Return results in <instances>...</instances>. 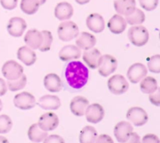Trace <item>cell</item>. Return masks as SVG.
<instances>
[{"mask_svg":"<svg viewBox=\"0 0 160 143\" xmlns=\"http://www.w3.org/2000/svg\"><path fill=\"white\" fill-rule=\"evenodd\" d=\"M0 3L5 9L12 10L17 6L18 0H0Z\"/></svg>","mask_w":160,"mask_h":143,"instance_id":"8d00e7d4","label":"cell"},{"mask_svg":"<svg viewBox=\"0 0 160 143\" xmlns=\"http://www.w3.org/2000/svg\"><path fill=\"white\" fill-rule=\"evenodd\" d=\"M44 141L46 143L49 142H64V139L61 138L60 136L56 135H52L50 136H47L46 138L44 140Z\"/></svg>","mask_w":160,"mask_h":143,"instance_id":"74e56055","label":"cell"},{"mask_svg":"<svg viewBox=\"0 0 160 143\" xmlns=\"http://www.w3.org/2000/svg\"><path fill=\"white\" fill-rule=\"evenodd\" d=\"M44 86L49 92L57 93L62 90V83L59 75L55 73H50L44 78Z\"/></svg>","mask_w":160,"mask_h":143,"instance_id":"7402d4cb","label":"cell"},{"mask_svg":"<svg viewBox=\"0 0 160 143\" xmlns=\"http://www.w3.org/2000/svg\"><path fill=\"white\" fill-rule=\"evenodd\" d=\"M55 17L59 20H66L71 18L73 14V8L70 3L62 2L56 5L54 11Z\"/></svg>","mask_w":160,"mask_h":143,"instance_id":"e0dca14e","label":"cell"},{"mask_svg":"<svg viewBox=\"0 0 160 143\" xmlns=\"http://www.w3.org/2000/svg\"><path fill=\"white\" fill-rule=\"evenodd\" d=\"M86 25L89 30L95 33H100L105 29V20L98 14H90L87 17Z\"/></svg>","mask_w":160,"mask_h":143,"instance_id":"d6986e66","label":"cell"},{"mask_svg":"<svg viewBox=\"0 0 160 143\" xmlns=\"http://www.w3.org/2000/svg\"><path fill=\"white\" fill-rule=\"evenodd\" d=\"M40 6L38 0H21L20 2V9L28 15L35 14Z\"/></svg>","mask_w":160,"mask_h":143,"instance_id":"f1b7e54d","label":"cell"},{"mask_svg":"<svg viewBox=\"0 0 160 143\" xmlns=\"http://www.w3.org/2000/svg\"><path fill=\"white\" fill-rule=\"evenodd\" d=\"M58 36L63 42H69L79 35L78 26L73 21L62 22L58 27Z\"/></svg>","mask_w":160,"mask_h":143,"instance_id":"3957f363","label":"cell"},{"mask_svg":"<svg viewBox=\"0 0 160 143\" xmlns=\"http://www.w3.org/2000/svg\"><path fill=\"white\" fill-rule=\"evenodd\" d=\"M38 1H39V3H40V5H43L45 4L46 0H38Z\"/></svg>","mask_w":160,"mask_h":143,"instance_id":"f6af8a7d","label":"cell"},{"mask_svg":"<svg viewBox=\"0 0 160 143\" xmlns=\"http://www.w3.org/2000/svg\"><path fill=\"white\" fill-rule=\"evenodd\" d=\"M12 119L7 115L0 116V134H6L12 129Z\"/></svg>","mask_w":160,"mask_h":143,"instance_id":"d6a6232c","label":"cell"},{"mask_svg":"<svg viewBox=\"0 0 160 143\" xmlns=\"http://www.w3.org/2000/svg\"><path fill=\"white\" fill-rule=\"evenodd\" d=\"M13 104L17 108L22 110H28L33 108L36 105L35 97L27 91L16 94L13 99Z\"/></svg>","mask_w":160,"mask_h":143,"instance_id":"52a82bcc","label":"cell"},{"mask_svg":"<svg viewBox=\"0 0 160 143\" xmlns=\"http://www.w3.org/2000/svg\"><path fill=\"white\" fill-rule=\"evenodd\" d=\"M42 31L36 29L29 30L24 36L25 43L33 50H38L42 43Z\"/></svg>","mask_w":160,"mask_h":143,"instance_id":"ffe728a7","label":"cell"},{"mask_svg":"<svg viewBox=\"0 0 160 143\" xmlns=\"http://www.w3.org/2000/svg\"><path fill=\"white\" fill-rule=\"evenodd\" d=\"M76 44L77 47L80 49L87 50L95 47L96 44V39L93 35L84 31L77 36Z\"/></svg>","mask_w":160,"mask_h":143,"instance_id":"d4e9b609","label":"cell"},{"mask_svg":"<svg viewBox=\"0 0 160 143\" xmlns=\"http://www.w3.org/2000/svg\"><path fill=\"white\" fill-rule=\"evenodd\" d=\"M139 141H140L139 135L137 133H135V132H131L128 142H139Z\"/></svg>","mask_w":160,"mask_h":143,"instance_id":"b9f144b4","label":"cell"},{"mask_svg":"<svg viewBox=\"0 0 160 143\" xmlns=\"http://www.w3.org/2000/svg\"><path fill=\"white\" fill-rule=\"evenodd\" d=\"M28 138L34 142H42L48 136V133L42 130L38 124H34L29 127L28 132Z\"/></svg>","mask_w":160,"mask_h":143,"instance_id":"484cf974","label":"cell"},{"mask_svg":"<svg viewBox=\"0 0 160 143\" xmlns=\"http://www.w3.org/2000/svg\"><path fill=\"white\" fill-rule=\"evenodd\" d=\"M128 36L130 42L136 47L145 46L149 39L148 30L142 25L131 27L128 30Z\"/></svg>","mask_w":160,"mask_h":143,"instance_id":"7a4b0ae2","label":"cell"},{"mask_svg":"<svg viewBox=\"0 0 160 143\" xmlns=\"http://www.w3.org/2000/svg\"><path fill=\"white\" fill-rule=\"evenodd\" d=\"M38 105L45 110H56L61 106L59 97L56 95H44L39 98Z\"/></svg>","mask_w":160,"mask_h":143,"instance_id":"cb8c5ba5","label":"cell"},{"mask_svg":"<svg viewBox=\"0 0 160 143\" xmlns=\"http://www.w3.org/2000/svg\"><path fill=\"white\" fill-rule=\"evenodd\" d=\"M140 88L144 94H152L158 88L157 81L152 76L145 77L141 80Z\"/></svg>","mask_w":160,"mask_h":143,"instance_id":"83f0119b","label":"cell"},{"mask_svg":"<svg viewBox=\"0 0 160 143\" xmlns=\"http://www.w3.org/2000/svg\"><path fill=\"white\" fill-rule=\"evenodd\" d=\"M2 109V101L0 100V111Z\"/></svg>","mask_w":160,"mask_h":143,"instance_id":"bcb514c9","label":"cell"},{"mask_svg":"<svg viewBox=\"0 0 160 143\" xmlns=\"http://www.w3.org/2000/svg\"><path fill=\"white\" fill-rule=\"evenodd\" d=\"M27 84V76L23 74L18 79L13 80H8L7 87L11 91H17L25 87Z\"/></svg>","mask_w":160,"mask_h":143,"instance_id":"4dcf8cb0","label":"cell"},{"mask_svg":"<svg viewBox=\"0 0 160 143\" xmlns=\"http://www.w3.org/2000/svg\"><path fill=\"white\" fill-rule=\"evenodd\" d=\"M7 92V85L4 80L0 78V96H3Z\"/></svg>","mask_w":160,"mask_h":143,"instance_id":"60d3db41","label":"cell"},{"mask_svg":"<svg viewBox=\"0 0 160 143\" xmlns=\"http://www.w3.org/2000/svg\"><path fill=\"white\" fill-rule=\"evenodd\" d=\"M107 84L109 91L117 95L124 94L129 88V83L121 75H114L111 76L108 80Z\"/></svg>","mask_w":160,"mask_h":143,"instance_id":"277c9868","label":"cell"},{"mask_svg":"<svg viewBox=\"0 0 160 143\" xmlns=\"http://www.w3.org/2000/svg\"><path fill=\"white\" fill-rule=\"evenodd\" d=\"M159 39H160V32H159Z\"/></svg>","mask_w":160,"mask_h":143,"instance_id":"7dc6e473","label":"cell"},{"mask_svg":"<svg viewBox=\"0 0 160 143\" xmlns=\"http://www.w3.org/2000/svg\"><path fill=\"white\" fill-rule=\"evenodd\" d=\"M127 25H128V23H127L125 18H123L122 15H120V14L113 15V17H111L107 24L109 31L113 34L117 35L123 33L126 29Z\"/></svg>","mask_w":160,"mask_h":143,"instance_id":"ac0fdd59","label":"cell"},{"mask_svg":"<svg viewBox=\"0 0 160 143\" xmlns=\"http://www.w3.org/2000/svg\"><path fill=\"white\" fill-rule=\"evenodd\" d=\"M140 6L146 11H152L158 6L159 0H139Z\"/></svg>","mask_w":160,"mask_h":143,"instance_id":"e575fe53","label":"cell"},{"mask_svg":"<svg viewBox=\"0 0 160 143\" xmlns=\"http://www.w3.org/2000/svg\"><path fill=\"white\" fill-rule=\"evenodd\" d=\"M127 23L131 25H141L145 20V15L142 10L136 8L131 14L126 16Z\"/></svg>","mask_w":160,"mask_h":143,"instance_id":"f546056e","label":"cell"},{"mask_svg":"<svg viewBox=\"0 0 160 143\" xmlns=\"http://www.w3.org/2000/svg\"><path fill=\"white\" fill-rule=\"evenodd\" d=\"M117 64H118L117 60L113 56L109 54L103 55L102 56L98 64V73L102 76H109L117 70Z\"/></svg>","mask_w":160,"mask_h":143,"instance_id":"8992f818","label":"cell"},{"mask_svg":"<svg viewBox=\"0 0 160 143\" xmlns=\"http://www.w3.org/2000/svg\"><path fill=\"white\" fill-rule=\"evenodd\" d=\"M2 72L7 80H13L18 79L23 74V68L19 63L13 60H10L2 65Z\"/></svg>","mask_w":160,"mask_h":143,"instance_id":"5b68a950","label":"cell"},{"mask_svg":"<svg viewBox=\"0 0 160 143\" xmlns=\"http://www.w3.org/2000/svg\"><path fill=\"white\" fill-rule=\"evenodd\" d=\"M81 56V49L74 45H67L62 47L59 53V58L62 61L76 60Z\"/></svg>","mask_w":160,"mask_h":143,"instance_id":"2e32d148","label":"cell"},{"mask_svg":"<svg viewBox=\"0 0 160 143\" xmlns=\"http://www.w3.org/2000/svg\"><path fill=\"white\" fill-rule=\"evenodd\" d=\"M59 118L54 113H46L42 115L38 119L39 127L45 131H52L59 125Z\"/></svg>","mask_w":160,"mask_h":143,"instance_id":"7c38bea8","label":"cell"},{"mask_svg":"<svg viewBox=\"0 0 160 143\" xmlns=\"http://www.w3.org/2000/svg\"><path fill=\"white\" fill-rule=\"evenodd\" d=\"M134 130L132 125L127 121H121L115 126L114 135L117 141L121 143L128 142L131 132Z\"/></svg>","mask_w":160,"mask_h":143,"instance_id":"9c48e42d","label":"cell"},{"mask_svg":"<svg viewBox=\"0 0 160 143\" xmlns=\"http://www.w3.org/2000/svg\"><path fill=\"white\" fill-rule=\"evenodd\" d=\"M98 137V133L92 126H86L81 130L79 136V141L81 143L95 142Z\"/></svg>","mask_w":160,"mask_h":143,"instance_id":"4316f807","label":"cell"},{"mask_svg":"<svg viewBox=\"0 0 160 143\" xmlns=\"http://www.w3.org/2000/svg\"><path fill=\"white\" fill-rule=\"evenodd\" d=\"M89 105V102L83 96H77L72 99L70 102V110L72 113L77 116H82L85 114V111Z\"/></svg>","mask_w":160,"mask_h":143,"instance_id":"5bb4252c","label":"cell"},{"mask_svg":"<svg viewBox=\"0 0 160 143\" xmlns=\"http://www.w3.org/2000/svg\"><path fill=\"white\" fill-rule=\"evenodd\" d=\"M148 69L152 73H160V54L153 55L149 58Z\"/></svg>","mask_w":160,"mask_h":143,"instance_id":"836d02e7","label":"cell"},{"mask_svg":"<svg viewBox=\"0 0 160 143\" xmlns=\"http://www.w3.org/2000/svg\"><path fill=\"white\" fill-rule=\"evenodd\" d=\"M65 76L68 84L73 89H81L88 83L89 72L81 61H71L67 64Z\"/></svg>","mask_w":160,"mask_h":143,"instance_id":"6da1fadb","label":"cell"},{"mask_svg":"<svg viewBox=\"0 0 160 143\" xmlns=\"http://www.w3.org/2000/svg\"><path fill=\"white\" fill-rule=\"evenodd\" d=\"M127 118L137 127L143 126L148 122V116L141 107H132L127 113Z\"/></svg>","mask_w":160,"mask_h":143,"instance_id":"ba28073f","label":"cell"},{"mask_svg":"<svg viewBox=\"0 0 160 143\" xmlns=\"http://www.w3.org/2000/svg\"><path fill=\"white\" fill-rule=\"evenodd\" d=\"M42 34L43 39H42V45L39 47L38 50L42 52L48 51L50 48H51L52 42L53 40L52 35V33L49 31H46V30L42 31Z\"/></svg>","mask_w":160,"mask_h":143,"instance_id":"1f68e13d","label":"cell"},{"mask_svg":"<svg viewBox=\"0 0 160 143\" xmlns=\"http://www.w3.org/2000/svg\"><path fill=\"white\" fill-rule=\"evenodd\" d=\"M84 115L88 122L95 124L99 123L104 118L105 111L101 105L95 103L88 106Z\"/></svg>","mask_w":160,"mask_h":143,"instance_id":"8fae6325","label":"cell"},{"mask_svg":"<svg viewBox=\"0 0 160 143\" xmlns=\"http://www.w3.org/2000/svg\"><path fill=\"white\" fill-rule=\"evenodd\" d=\"M143 142H159V139L156 135H152V134H148L144 136L142 139Z\"/></svg>","mask_w":160,"mask_h":143,"instance_id":"f35d334b","label":"cell"},{"mask_svg":"<svg viewBox=\"0 0 160 143\" xmlns=\"http://www.w3.org/2000/svg\"><path fill=\"white\" fill-rule=\"evenodd\" d=\"M102 54L96 48H91L85 50L83 53V60L88 66L92 69H95L98 67Z\"/></svg>","mask_w":160,"mask_h":143,"instance_id":"9a60e30c","label":"cell"},{"mask_svg":"<svg viewBox=\"0 0 160 143\" xmlns=\"http://www.w3.org/2000/svg\"><path fill=\"white\" fill-rule=\"evenodd\" d=\"M148 73V69L142 63H135L129 68L128 71V79L132 83H138L145 78Z\"/></svg>","mask_w":160,"mask_h":143,"instance_id":"4fadbf2b","label":"cell"},{"mask_svg":"<svg viewBox=\"0 0 160 143\" xmlns=\"http://www.w3.org/2000/svg\"><path fill=\"white\" fill-rule=\"evenodd\" d=\"M149 101L152 105L160 106V87H158L156 91L149 94Z\"/></svg>","mask_w":160,"mask_h":143,"instance_id":"d590c367","label":"cell"},{"mask_svg":"<svg viewBox=\"0 0 160 143\" xmlns=\"http://www.w3.org/2000/svg\"><path fill=\"white\" fill-rule=\"evenodd\" d=\"M114 8L120 15L128 16L136 9L135 0H114Z\"/></svg>","mask_w":160,"mask_h":143,"instance_id":"603a6c76","label":"cell"},{"mask_svg":"<svg viewBox=\"0 0 160 143\" xmlns=\"http://www.w3.org/2000/svg\"><path fill=\"white\" fill-rule=\"evenodd\" d=\"M27 28L26 21L21 17H12L7 25V31L12 37H20Z\"/></svg>","mask_w":160,"mask_h":143,"instance_id":"30bf717a","label":"cell"},{"mask_svg":"<svg viewBox=\"0 0 160 143\" xmlns=\"http://www.w3.org/2000/svg\"><path fill=\"white\" fill-rule=\"evenodd\" d=\"M77 3L80 5H84L86 3H88L90 2V0H75Z\"/></svg>","mask_w":160,"mask_h":143,"instance_id":"7bdbcfd3","label":"cell"},{"mask_svg":"<svg viewBox=\"0 0 160 143\" xmlns=\"http://www.w3.org/2000/svg\"><path fill=\"white\" fill-rule=\"evenodd\" d=\"M95 142H109V143H112V142H113V141H112V139L111 138V137H109V135H99L98 137H97Z\"/></svg>","mask_w":160,"mask_h":143,"instance_id":"ab89813d","label":"cell"},{"mask_svg":"<svg viewBox=\"0 0 160 143\" xmlns=\"http://www.w3.org/2000/svg\"><path fill=\"white\" fill-rule=\"evenodd\" d=\"M17 58L25 65L31 66L35 63L37 60V55L29 47L23 46L20 47L17 50Z\"/></svg>","mask_w":160,"mask_h":143,"instance_id":"44dd1931","label":"cell"},{"mask_svg":"<svg viewBox=\"0 0 160 143\" xmlns=\"http://www.w3.org/2000/svg\"><path fill=\"white\" fill-rule=\"evenodd\" d=\"M5 141H6V142H7L8 140L6 139V138H5L4 137L0 136V142H5Z\"/></svg>","mask_w":160,"mask_h":143,"instance_id":"ee69618b","label":"cell"}]
</instances>
